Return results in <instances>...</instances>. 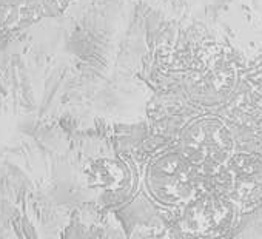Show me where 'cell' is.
Returning <instances> with one entry per match:
<instances>
[{"mask_svg":"<svg viewBox=\"0 0 262 239\" xmlns=\"http://www.w3.org/2000/svg\"><path fill=\"white\" fill-rule=\"evenodd\" d=\"M179 151L198 175L216 176L234 156L236 139L222 119L202 116L182 128Z\"/></svg>","mask_w":262,"mask_h":239,"instance_id":"obj_1","label":"cell"},{"mask_svg":"<svg viewBox=\"0 0 262 239\" xmlns=\"http://www.w3.org/2000/svg\"><path fill=\"white\" fill-rule=\"evenodd\" d=\"M150 196L165 207H182L198 193V173L181 151H164L155 156L144 173Z\"/></svg>","mask_w":262,"mask_h":239,"instance_id":"obj_2","label":"cell"},{"mask_svg":"<svg viewBox=\"0 0 262 239\" xmlns=\"http://www.w3.org/2000/svg\"><path fill=\"white\" fill-rule=\"evenodd\" d=\"M237 210L239 207L221 193L198 191L182 205L179 224L190 236L213 239L231 230L237 218Z\"/></svg>","mask_w":262,"mask_h":239,"instance_id":"obj_3","label":"cell"},{"mask_svg":"<svg viewBox=\"0 0 262 239\" xmlns=\"http://www.w3.org/2000/svg\"><path fill=\"white\" fill-rule=\"evenodd\" d=\"M216 178L221 194L237 207H251L262 201V155L236 151Z\"/></svg>","mask_w":262,"mask_h":239,"instance_id":"obj_4","label":"cell"},{"mask_svg":"<svg viewBox=\"0 0 262 239\" xmlns=\"http://www.w3.org/2000/svg\"><path fill=\"white\" fill-rule=\"evenodd\" d=\"M88 173L91 184L106 191H123L133 182L131 168L120 159H97Z\"/></svg>","mask_w":262,"mask_h":239,"instance_id":"obj_5","label":"cell"}]
</instances>
